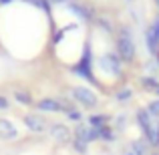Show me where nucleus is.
Listing matches in <instances>:
<instances>
[{
    "instance_id": "1",
    "label": "nucleus",
    "mask_w": 159,
    "mask_h": 155,
    "mask_svg": "<svg viewBox=\"0 0 159 155\" xmlns=\"http://www.w3.org/2000/svg\"><path fill=\"white\" fill-rule=\"evenodd\" d=\"M137 123H139L141 131L145 135V141L151 147H159V121H155L149 115L147 109H139L137 111Z\"/></svg>"
},
{
    "instance_id": "2",
    "label": "nucleus",
    "mask_w": 159,
    "mask_h": 155,
    "mask_svg": "<svg viewBox=\"0 0 159 155\" xmlns=\"http://www.w3.org/2000/svg\"><path fill=\"white\" fill-rule=\"evenodd\" d=\"M117 54L121 57L123 62L135 61V40H133V32L129 26L119 28V34H117Z\"/></svg>"
},
{
    "instance_id": "3",
    "label": "nucleus",
    "mask_w": 159,
    "mask_h": 155,
    "mask_svg": "<svg viewBox=\"0 0 159 155\" xmlns=\"http://www.w3.org/2000/svg\"><path fill=\"white\" fill-rule=\"evenodd\" d=\"M75 73L79 75V77L87 79V81L95 83V77H93V54H91V48L87 47L85 52H83V57L79 58V62L75 65Z\"/></svg>"
},
{
    "instance_id": "4",
    "label": "nucleus",
    "mask_w": 159,
    "mask_h": 155,
    "mask_svg": "<svg viewBox=\"0 0 159 155\" xmlns=\"http://www.w3.org/2000/svg\"><path fill=\"white\" fill-rule=\"evenodd\" d=\"M97 65L99 69H103L109 75H121V71H123V61L117 52H105L97 61Z\"/></svg>"
},
{
    "instance_id": "5",
    "label": "nucleus",
    "mask_w": 159,
    "mask_h": 155,
    "mask_svg": "<svg viewBox=\"0 0 159 155\" xmlns=\"http://www.w3.org/2000/svg\"><path fill=\"white\" fill-rule=\"evenodd\" d=\"M70 95H73V99H75L79 105H83V107H89V109L97 107V103H99L97 95H95L91 89H87V87H75V89H70Z\"/></svg>"
},
{
    "instance_id": "6",
    "label": "nucleus",
    "mask_w": 159,
    "mask_h": 155,
    "mask_svg": "<svg viewBox=\"0 0 159 155\" xmlns=\"http://www.w3.org/2000/svg\"><path fill=\"white\" fill-rule=\"evenodd\" d=\"M48 131H51V137L57 143H69L70 139H73V135H70V129L66 127V125H62V123H54L48 127Z\"/></svg>"
},
{
    "instance_id": "7",
    "label": "nucleus",
    "mask_w": 159,
    "mask_h": 155,
    "mask_svg": "<svg viewBox=\"0 0 159 155\" xmlns=\"http://www.w3.org/2000/svg\"><path fill=\"white\" fill-rule=\"evenodd\" d=\"M39 111H47V113H62V111H70V105H65L61 101H57V99H43V101H39Z\"/></svg>"
},
{
    "instance_id": "8",
    "label": "nucleus",
    "mask_w": 159,
    "mask_h": 155,
    "mask_svg": "<svg viewBox=\"0 0 159 155\" xmlns=\"http://www.w3.org/2000/svg\"><path fill=\"white\" fill-rule=\"evenodd\" d=\"M24 125H26L32 133H44L48 129L47 121H44L43 117H39V115H26L24 117Z\"/></svg>"
},
{
    "instance_id": "9",
    "label": "nucleus",
    "mask_w": 159,
    "mask_h": 155,
    "mask_svg": "<svg viewBox=\"0 0 159 155\" xmlns=\"http://www.w3.org/2000/svg\"><path fill=\"white\" fill-rule=\"evenodd\" d=\"M16 135H18V131H16L14 125L6 119H0V137H4V139H14Z\"/></svg>"
},
{
    "instance_id": "10",
    "label": "nucleus",
    "mask_w": 159,
    "mask_h": 155,
    "mask_svg": "<svg viewBox=\"0 0 159 155\" xmlns=\"http://www.w3.org/2000/svg\"><path fill=\"white\" fill-rule=\"evenodd\" d=\"M70 10H73L77 16L85 18V20L93 18V10H91L89 6H85V4H77V2H73V4H70Z\"/></svg>"
},
{
    "instance_id": "11",
    "label": "nucleus",
    "mask_w": 159,
    "mask_h": 155,
    "mask_svg": "<svg viewBox=\"0 0 159 155\" xmlns=\"http://www.w3.org/2000/svg\"><path fill=\"white\" fill-rule=\"evenodd\" d=\"M149 147H151V145H149L147 141L135 139V141L131 143V153H133V155H147V153H149Z\"/></svg>"
},
{
    "instance_id": "12",
    "label": "nucleus",
    "mask_w": 159,
    "mask_h": 155,
    "mask_svg": "<svg viewBox=\"0 0 159 155\" xmlns=\"http://www.w3.org/2000/svg\"><path fill=\"white\" fill-rule=\"evenodd\" d=\"M99 139H101V141H107V143H113V141L117 139L115 129H113L111 125H105V127H101V129H99Z\"/></svg>"
},
{
    "instance_id": "13",
    "label": "nucleus",
    "mask_w": 159,
    "mask_h": 155,
    "mask_svg": "<svg viewBox=\"0 0 159 155\" xmlns=\"http://www.w3.org/2000/svg\"><path fill=\"white\" fill-rule=\"evenodd\" d=\"M139 83H141V87L143 89H147V91H155L159 89V79H155V77H151V75H145V77H141L139 79Z\"/></svg>"
},
{
    "instance_id": "14",
    "label": "nucleus",
    "mask_w": 159,
    "mask_h": 155,
    "mask_svg": "<svg viewBox=\"0 0 159 155\" xmlns=\"http://www.w3.org/2000/svg\"><path fill=\"white\" fill-rule=\"evenodd\" d=\"M109 121H111L109 115H91L89 117V127L101 129V127H105V125H109Z\"/></svg>"
},
{
    "instance_id": "15",
    "label": "nucleus",
    "mask_w": 159,
    "mask_h": 155,
    "mask_svg": "<svg viewBox=\"0 0 159 155\" xmlns=\"http://www.w3.org/2000/svg\"><path fill=\"white\" fill-rule=\"evenodd\" d=\"M73 147H75V151H77V153L85 155L87 149H89V141L81 139V137H73Z\"/></svg>"
},
{
    "instance_id": "16",
    "label": "nucleus",
    "mask_w": 159,
    "mask_h": 155,
    "mask_svg": "<svg viewBox=\"0 0 159 155\" xmlns=\"http://www.w3.org/2000/svg\"><path fill=\"white\" fill-rule=\"evenodd\" d=\"M14 99L18 103H22V105H32V97H30V93H26V91H14Z\"/></svg>"
},
{
    "instance_id": "17",
    "label": "nucleus",
    "mask_w": 159,
    "mask_h": 155,
    "mask_svg": "<svg viewBox=\"0 0 159 155\" xmlns=\"http://www.w3.org/2000/svg\"><path fill=\"white\" fill-rule=\"evenodd\" d=\"M131 99H133V91L129 89V87H125V89H121L119 93H117V101H119V103L131 101Z\"/></svg>"
},
{
    "instance_id": "18",
    "label": "nucleus",
    "mask_w": 159,
    "mask_h": 155,
    "mask_svg": "<svg viewBox=\"0 0 159 155\" xmlns=\"http://www.w3.org/2000/svg\"><path fill=\"white\" fill-rule=\"evenodd\" d=\"M147 111H149V115H151L155 121H159V99H155V101H151L147 105Z\"/></svg>"
},
{
    "instance_id": "19",
    "label": "nucleus",
    "mask_w": 159,
    "mask_h": 155,
    "mask_svg": "<svg viewBox=\"0 0 159 155\" xmlns=\"http://www.w3.org/2000/svg\"><path fill=\"white\" fill-rule=\"evenodd\" d=\"M66 117H69L70 121H75V123H81V121H83V113L77 111V109H70V111H66Z\"/></svg>"
},
{
    "instance_id": "20",
    "label": "nucleus",
    "mask_w": 159,
    "mask_h": 155,
    "mask_svg": "<svg viewBox=\"0 0 159 155\" xmlns=\"http://www.w3.org/2000/svg\"><path fill=\"white\" fill-rule=\"evenodd\" d=\"M117 129H119V131H123V129H125V115H119V117H117Z\"/></svg>"
},
{
    "instance_id": "21",
    "label": "nucleus",
    "mask_w": 159,
    "mask_h": 155,
    "mask_svg": "<svg viewBox=\"0 0 159 155\" xmlns=\"http://www.w3.org/2000/svg\"><path fill=\"white\" fill-rule=\"evenodd\" d=\"M0 109H8V99L6 97H0Z\"/></svg>"
},
{
    "instance_id": "22",
    "label": "nucleus",
    "mask_w": 159,
    "mask_h": 155,
    "mask_svg": "<svg viewBox=\"0 0 159 155\" xmlns=\"http://www.w3.org/2000/svg\"><path fill=\"white\" fill-rule=\"evenodd\" d=\"M6 2H12V0H0V4H6Z\"/></svg>"
},
{
    "instance_id": "23",
    "label": "nucleus",
    "mask_w": 159,
    "mask_h": 155,
    "mask_svg": "<svg viewBox=\"0 0 159 155\" xmlns=\"http://www.w3.org/2000/svg\"><path fill=\"white\" fill-rule=\"evenodd\" d=\"M52 2H66V0H52Z\"/></svg>"
},
{
    "instance_id": "24",
    "label": "nucleus",
    "mask_w": 159,
    "mask_h": 155,
    "mask_svg": "<svg viewBox=\"0 0 159 155\" xmlns=\"http://www.w3.org/2000/svg\"><path fill=\"white\" fill-rule=\"evenodd\" d=\"M155 95H157V97H159V89H157V91H155Z\"/></svg>"
},
{
    "instance_id": "25",
    "label": "nucleus",
    "mask_w": 159,
    "mask_h": 155,
    "mask_svg": "<svg viewBox=\"0 0 159 155\" xmlns=\"http://www.w3.org/2000/svg\"><path fill=\"white\" fill-rule=\"evenodd\" d=\"M123 155H133V153H131V151H129V153H123Z\"/></svg>"
},
{
    "instance_id": "26",
    "label": "nucleus",
    "mask_w": 159,
    "mask_h": 155,
    "mask_svg": "<svg viewBox=\"0 0 159 155\" xmlns=\"http://www.w3.org/2000/svg\"><path fill=\"white\" fill-rule=\"evenodd\" d=\"M155 2H157V6H159V0H155Z\"/></svg>"
},
{
    "instance_id": "27",
    "label": "nucleus",
    "mask_w": 159,
    "mask_h": 155,
    "mask_svg": "<svg viewBox=\"0 0 159 155\" xmlns=\"http://www.w3.org/2000/svg\"><path fill=\"white\" fill-rule=\"evenodd\" d=\"M127 2H131V0H127Z\"/></svg>"
}]
</instances>
